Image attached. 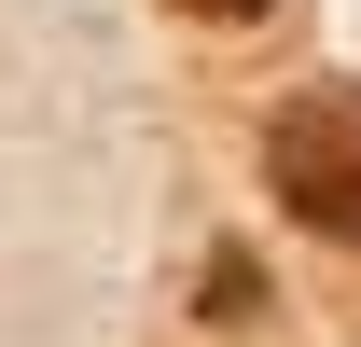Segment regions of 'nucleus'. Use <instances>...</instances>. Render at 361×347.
Segmentation results:
<instances>
[{"instance_id":"1","label":"nucleus","mask_w":361,"mask_h":347,"mask_svg":"<svg viewBox=\"0 0 361 347\" xmlns=\"http://www.w3.org/2000/svg\"><path fill=\"white\" fill-rule=\"evenodd\" d=\"M264 195L306 222V236L361 250V84L278 97V126H264Z\"/></svg>"},{"instance_id":"2","label":"nucleus","mask_w":361,"mask_h":347,"mask_svg":"<svg viewBox=\"0 0 361 347\" xmlns=\"http://www.w3.org/2000/svg\"><path fill=\"white\" fill-rule=\"evenodd\" d=\"M167 14H195V28H264L278 0H167Z\"/></svg>"}]
</instances>
